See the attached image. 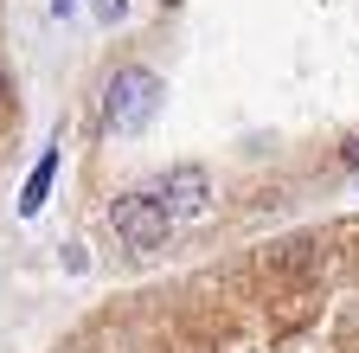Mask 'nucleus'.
Returning a JSON list of instances; mask_svg holds the SVG:
<instances>
[{
  "instance_id": "f257e3e1",
  "label": "nucleus",
  "mask_w": 359,
  "mask_h": 353,
  "mask_svg": "<svg viewBox=\"0 0 359 353\" xmlns=\"http://www.w3.org/2000/svg\"><path fill=\"white\" fill-rule=\"evenodd\" d=\"M161 109V77L142 71V65H128L109 77V91H103V122L116 128V135H135V128H148Z\"/></svg>"
},
{
  "instance_id": "f03ea898",
  "label": "nucleus",
  "mask_w": 359,
  "mask_h": 353,
  "mask_svg": "<svg viewBox=\"0 0 359 353\" xmlns=\"http://www.w3.org/2000/svg\"><path fill=\"white\" fill-rule=\"evenodd\" d=\"M109 225H116V238H122V244L154 251V244L167 238L173 218L161 212V199H154V193H116V199H109Z\"/></svg>"
},
{
  "instance_id": "7ed1b4c3",
  "label": "nucleus",
  "mask_w": 359,
  "mask_h": 353,
  "mask_svg": "<svg viewBox=\"0 0 359 353\" xmlns=\"http://www.w3.org/2000/svg\"><path fill=\"white\" fill-rule=\"evenodd\" d=\"M154 199H161L167 218H199L212 206V180H205V167H173L167 180L154 187Z\"/></svg>"
},
{
  "instance_id": "20e7f679",
  "label": "nucleus",
  "mask_w": 359,
  "mask_h": 353,
  "mask_svg": "<svg viewBox=\"0 0 359 353\" xmlns=\"http://www.w3.org/2000/svg\"><path fill=\"white\" fill-rule=\"evenodd\" d=\"M52 180H58V148H45V154H39V167L26 173V193H20V212H26V218H32L45 199H52Z\"/></svg>"
},
{
  "instance_id": "39448f33",
  "label": "nucleus",
  "mask_w": 359,
  "mask_h": 353,
  "mask_svg": "<svg viewBox=\"0 0 359 353\" xmlns=\"http://www.w3.org/2000/svg\"><path fill=\"white\" fill-rule=\"evenodd\" d=\"M122 13H128V0H97V20H103V26H116Z\"/></svg>"
},
{
  "instance_id": "423d86ee",
  "label": "nucleus",
  "mask_w": 359,
  "mask_h": 353,
  "mask_svg": "<svg viewBox=\"0 0 359 353\" xmlns=\"http://www.w3.org/2000/svg\"><path fill=\"white\" fill-rule=\"evenodd\" d=\"M340 161H346V167L359 173V135H346V142H340Z\"/></svg>"
},
{
  "instance_id": "0eeeda50",
  "label": "nucleus",
  "mask_w": 359,
  "mask_h": 353,
  "mask_svg": "<svg viewBox=\"0 0 359 353\" xmlns=\"http://www.w3.org/2000/svg\"><path fill=\"white\" fill-rule=\"evenodd\" d=\"M71 7H77V0H52V13H71Z\"/></svg>"
}]
</instances>
